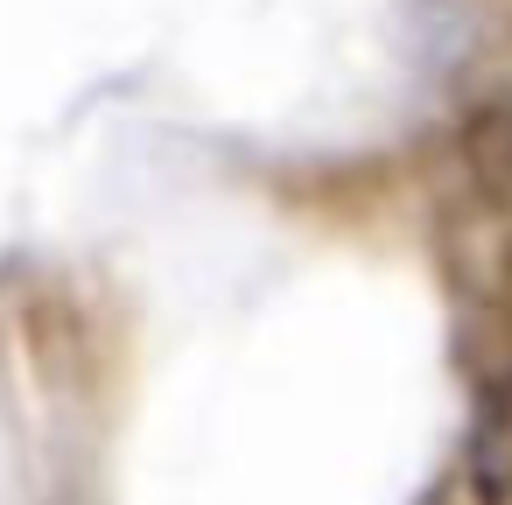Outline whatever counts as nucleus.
<instances>
[{"label":"nucleus","instance_id":"nucleus-2","mask_svg":"<svg viewBox=\"0 0 512 505\" xmlns=\"http://www.w3.org/2000/svg\"><path fill=\"white\" fill-rule=\"evenodd\" d=\"M505 351H512V267H505Z\"/></svg>","mask_w":512,"mask_h":505},{"label":"nucleus","instance_id":"nucleus-1","mask_svg":"<svg viewBox=\"0 0 512 505\" xmlns=\"http://www.w3.org/2000/svg\"><path fill=\"white\" fill-rule=\"evenodd\" d=\"M463 477L477 505H512V372L484 386L470 435H463Z\"/></svg>","mask_w":512,"mask_h":505}]
</instances>
